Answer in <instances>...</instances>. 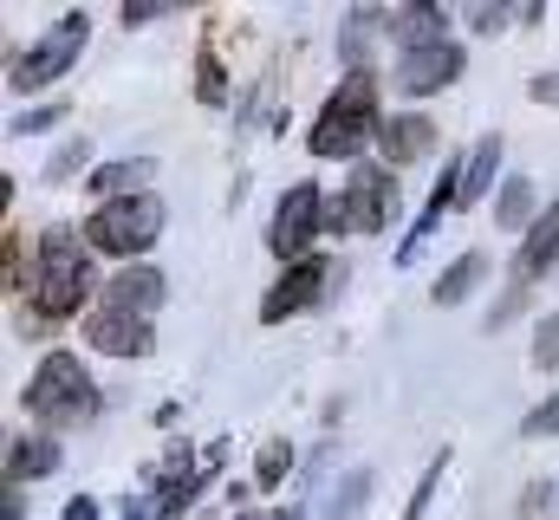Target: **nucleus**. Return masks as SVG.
<instances>
[{
    "label": "nucleus",
    "mask_w": 559,
    "mask_h": 520,
    "mask_svg": "<svg viewBox=\"0 0 559 520\" xmlns=\"http://www.w3.org/2000/svg\"><path fill=\"white\" fill-rule=\"evenodd\" d=\"M156 235H163V202L156 196H118V202L92 209V222H85V241L98 255H143Z\"/></svg>",
    "instance_id": "obj_4"
},
{
    "label": "nucleus",
    "mask_w": 559,
    "mask_h": 520,
    "mask_svg": "<svg viewBox=\"0 0 559 520\" xmlns=\"http://www.w3.org/2000/svg\"><path fill=\"white\" fill-rule=\"evenodd\" d=\"M534 98H540V105H559V72H540V79H534Z\"/></svg>",
    "instance_id": "obj_27"
},
{
    "label": "nucleus",
    "mask_w": 559,
    "mask_h": 520,
    "mask_svg": "<svg viewBox=\"0 0 559 520\" xmlns=\"http://www.w3.org/2000/svg\"><path fill=\"white\" fill-rule=\"evenodd\" d=\"M312 228H325V196H319L312 182H299V189H286V202L274 209V228H267V241H274L280 260H306Z\"/></svg>",
    "instance_id": "obj_7"
},
{
    "label": "nucleus",
    "mask_w": 559,
    "mask_h": 520,
    "mask_svg": "<svg viewBox=\"0 0 559 520\" xmlns=\"http://www.w3.org/2000/svg\"><path fill=\"white\" fill-rule=\"evenodd\" d=\"M521 436H559V397H547V403L521 423Z\"/></svg>",
    "instance_id": "obj_23"
},
{
    "label": "nucleus",
    "mask_w": 559,
    "mask_h": 520,
    "mask_svg": "<svg viewBox=\"0 0 559 520\" xmlns=\"http://www.w3.org/2000/svg\"><path fill=\"white\" fill-rule=\"evenodd\" d=\"M495 222H501V228H527V222H534V189H527L521 176L501 189V202H495Z\"/></svg>",
    "instance_id": "obj_18"
},
{
    "label": "nucleus",
    "mask_w": 559,
    "mask_h": 520,
    "mask_svg": "<svg viewBox=\"0 0 559 520\" xmlns=\"http://www.w3.org/2000/svg\"><path fill=\"white\" fill-rule=\"evenodd\" d=\"M235 520H286V515H235Z\"/></svg>",
    "instance_id": "obj_29"
},
{
    "label": "nucleus",
    "mask_w": 559,
    "mask_h": 520,
    "mask_svg": "<svg viewBox=\"0 0 559 520\" xmlns=\"http://www.w3.org/2000/svg\"><path fill=\"white\" fill-rule=\"evenodd\" d=\"M85 339L92 352H111V358H143L150 352V319H131V312H92L85 319Z\"/></svg>",
    "instance_id": "obj_10"
},
{
    "label": "nucleus",
    "mask_w": 559,
    "mask_h": 520,
    "mask_svg": "<svg viewBox=\"0 0 559 520\" xmlns=\"http://www.w3.org/2000/svg\"><path fill=\"white\" fill-rule=\"evenodd\" d=\"M534 358H540V365H554L559 358V319H547V326L534 332Z\"/></svg>",
    "instance_id": "obj_25"
},
{
    "label": "nucleus",
    "mask_w": 559,
    "mask_h": 520,
    "mask_svg": "<svg viewBox=\"0 0 559 520\" xmlns=\"http://www.w3.org/2000/svg\"><path fill=\"white\" fill-rule=\"evenodd\" d=\"M195 92H202V105H222L228 98V85H222V59L202 46V72H195Z\"/></svg>",
    "instance_id": "obj_21"
},
{
    "label": "nucleus",
    "mask_w": 559,
    "mask_h": 520,
    "mask_svg": "<svg viewBox=\"0 0 559 520\" xmlns=\"http://www.w3.org/2000/svg\"><path fill=\"white\" fill-rule=\"evenodd\" d=\"M66 520H98V501H92V495H72V501H66Z\"/></svg>",
    "instance_id": "obj_28"
},
{
    "label": "nucleus",
    "mask_w": 559,
    "mask_h": 520,
    "mask_svg": "<svg viewBox=\"0 0 559 520\" xmlns=\"http://www.w3.org/2000/svg\"><path fill=\"white\" fill-rule=\"evenodd\" d=\"M365 130H384L378 125V85H371V72H352V79L332 92L325 118L312 125V156L338 163V156H352V150L365 143Z\"/></svg>",
    "instance_id": "obj_3"
},
{
    "label": "nucleus",
    "mask_w": 559,
    "mask_h": 520,
    "mask_svg": "<svg viewBox=\"0 0 559 520\" xmlns=\"http://www.w3.org/2000/svg\"><path fill=\"white\" fill-rule=\"evenodd\" d=\"M319 293H325V260H319V255L293 260V267L280 273V286L267 293V306H261V319H267V326H280V319H293V312H306V306H312Z\"/></svg>",
    "instance_id": "obj_9"
},
{
    "label": "nucleus",
    "mask_w": 559,
    "mask_h": 520,
    "mask_svg": "<svg viewBox=\"0 0 559 520\" xmlns=\"http://www.w3.org/2000/svg\"><path fill=\"white\" fill-rule=\"evenodd\" d=\"M105 306L111 312H131V319H150L163 306V273L156 267H124L111 286H105Z\"/></svg>",
    "instance_id": "obj_11"
},
{
    "label": "nucleus",
    "mask_w": 559,
    "mask_h": 520,
    "mask_svg": "<svg viewBox=\"0 0 559 520\" xmlns=\"http://www.w3.org/2000/svg\"><path fill=\"white\" fill-rule=\"evenodd\" d=\"M559 260V202L534 222V235H527V248H521V280H534V273H547Z\"/></svg>",
    "instance_id": "obj_15"
},
{
    "label": "nucleus",
    "mask_w": 559,
    "mask_h": 520,
    "mask_svg": "<svg viewBox=\"0 0 559 520\" xmlns=\"http://www.w3.org/2000/svg\"><path fill=\"white\" fill-rule=\"evenodd\" d=\"M391 33L404 39V52H417V46L449 39V20H442V7H404V13H391Z\"/></svg>",
    "instance_id": "obj_14"
},
{
    "label": "nucleus",
    "mask_w": 559,
    "mask_h": 520,
    "mask_svg": "<svg viewBox=\"0 0 559 520\" xmlns=\"http://www.w3.org/2000/svg\"><path fill=\"white\" fill-rule=\"evenodd\" d=\"M79 156H85V143H72V150H59V163H52V169H46V176H52V182H66V176H72V169H79Z\"/></svg>",
    "instance_id": "obj_26"
},
{
    "label": "nucleus",
    "mask_w": 559,
    "mask_h": 520,
    "mask_svg": "<svg viewBox=\"0 0 559 520\" xmlns=\"http://www.w3.org/2000/svg\"><path fill=\"white\" fill-rule=\"evenodd\" d=\"M85 293H92V260H85L79 235H72L66 222H52V228L39 235V273H33L26 299H33L39 319H72Z\"/></svg>",
    "instance_id": "obj_1"
},
{
    "label": "nucleus",
    "mask_w": 559,
    "mask_h": 520,
    "mask_svg": "<svg viewBox=\"0 0 559 520\" xmlns=\"http://www.w3.org/2000/svg\"><path fill=\"white\" fill-rule=\"evenodd\" d=\"M378 143H384L391 163H423L436 150V125L429 118H391V125L378 130Z\"/></svg>",
    "instance_id": "obj_12"
},
{
    "label": "nucleus",
    "mask_w": 559,
    "mask_h": 520,
    "mask_svg": "<svg viewBox=\"0 0 559 520\" xmlns=\"http://www.w3.org/2000/svg\"><path fill=\"white\" fill-rule=\"evenodd\" d=\"M286 469H293V449H286V442H267V449H261V462H254V482H261V488H280V482H286Z\"/></svg>",
    "instance_id": "obj_20"
},
{
    "label": "nucleus",
    "mask_w": 559,
    "mask_h": 520,
    "mask_svg": "<svg viewBox=\"0 0 559 520\" xmlns=\"http://www.w3.org/2000/svg\"><path fill=\"white\" fill-rule=\"evenodd\" d=\"M59 469V442L52 436H20L13 449H7V482H39V475H52Z\"/></svg>",
    "instance_id": "obj_13"
},
{
    "label": "nucleus",
    "mask_w": 559,
    "mask_h": 520,
    "mask_svg": "<svg viewBox=\"0 0 559 520\" xmlns=\"http://www.w3.org/2000/svg\"><path fill=\"white\" fill-rule=\"evenodd\" d=\"M481 273H488V255H462L442 280H436V306H455V299H468L475 286H481Z\"/></svg>",
    "instance_id": "obj_17"
},
{
    "label": "nucleus",
    "mask_w": 559,
    "mask_h": 520,
    "mask_svg": "<svg viewBox=\"0 0 559 520\" xmlns=\"http://www.w3.org/2000/svg\"><path fill=\"white\" fill-rule=\"evenodd\" d=\"M150 176V163H105V169H92V189L105 196V202H118V189H131V182H143Z\"/></svg>",
    "instance_id": "obj_19"
},
{
    "label": "nucleus",
    "mask_w": 559,
    "mask_h": 520,
    "mask_svg": "<svg viewBox=\"0 0 559 520\" xmlns=\"http://www.w3.org/2000/svg\"><path fill=\"white\" fill-rule=\"evenodd\" d=\"M26 410H33L39 423H52V429L92 423V416H98V390H92L85 365H79L72 352H52V358L26 378Z\"/></svg>",
    "instance_id": "obj_2"
},
{
    "label": "nucleus",
    "mask_w": 559,
    "mask_h": 520,
    "mask_svg": "<svg viewBox=\"0 0 559 520\" xmlns=\"http://www.w3.org/2000/svg\"><path fill=\"white\" fill-rule=\"evenodd\" d=\"M59 118H66V105H39V111H20L13 130H20V137H33V130H52Z\"/></svg>",
    "instance_id": "obj_22"
},
{
    "label": "nucleus",
    "mask_w": 559,
    "mask_h": 520,
    "mask_svg": "<svg viewBox=\"0 0 559 520\" xmlns=\"http://www.w3.org/2000/svg\"><path fill=\"white\" fill-rule=\"evenodd\" d=\"M449 79H462V46H455V39L417 46V52H404V66H397V85H404L411 98H429V92H442Z\"/></svg>",
    "instance_id": "obj_8"
},
{
    "label": "nucleus",
    "mask_w": 559,
    "mask_h": 520,
    "mask_svg": "<svg viewBox=\"0 0 559 520\" xmlns=\"http://www.w3.org/2000/svg\"><path fill=\"white\" fill-rule=\"evenodd\" d=\"M397 215V182L378 169V163H365L358 176H352V189H345V202L338 209H325V228H352V235H378L384 222Z\"/></svg>",
    "instance_id": "obj_6"
},
{
    "label": "nucleus",
    "mask_w": 559,
    "mask_h": 520,
    "mask_svg": "<svg viewBox=\"0 0 559 520\" xmlns=\"http://www.w3.org/2000/svg\"><path fill=\"white\" fill-rule=\"evenodd\" d=\"M85 39H92V20H85V13H66L46 39H33V52H20V59H13V92H39V85L66 79V72L79 66Z\"/></svg>",
    "instance_id": "obj_5"
},
{
    "label": "nucleus",
    "mask_w": 559,
    "mask_h": 520,
    "mask_svg": "<svg viewBox=\"0 0 559 520\" xmlns=\"http://www.w3.org/2000/svg\"><path fill=\"white\" fill-rule=\"evenodd\" d=\"M495 163H501V137H481L475 156H468V169H462V202H481L495 189Z\"/></svg>",
    "instance_id": "obj_16"
},
{
    "label": "nucleus",
    "mask_w": 559,
    "mask_h": 520,
    "mask_svg": "<svg viewBox=\"0 0 559 520\" xmlns=\"http://www.w3.org/2000/svg\"><path fill=\"white\" fill-rule=\"evenodd\" d=\"M468 26L475 33H501L508 26V7H468Z\"/></svg>",
    "instance_id": "obj_24"
}]
</instances>
